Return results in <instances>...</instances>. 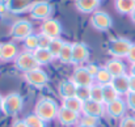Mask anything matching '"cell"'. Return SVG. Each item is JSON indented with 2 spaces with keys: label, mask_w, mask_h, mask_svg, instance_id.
Wrapping results in <instances>:
<instances>
[{
  "label": "cell",
  "mask_w": 135,
  "mask_h": 127,
  "mask_svg": "<svg viewBox=\"0 0 135 127\" xmlns=\"http://www.w3.org/2000/svg\"><path fill=\"white\" fill-rule=\"evenodd\" d=\"M127 60L131 63V64H134L135 63V43L131 45V47H130V50H129V52H127Z\"/></svg>",
  "instance_id": "obj_36"
},
{
  "label": "cell",
  "mask_w": 135,
  "mask_h": 127,
  "mask_svg": "<svg viewBox=\"0 0 135 127\" xmlns=\"http://www.w3.org/2000/svg\"><path fill=\"white\" fill-rule=\"evenodd\" d=\"M118 127H135V117L125 115L123 118H121V122H119Z\"/></svg>",
  "instance_id": "obj_33"
},
{
  "label": "cell",
  "mask_w": 135,
  "mask_h": 127,
  "mask_svg": "<svg viewBox=\"0 0 135 127\" xmlns=\"http://www.w3.org/2000/svg\"><path fill=\"white\" fill-rule=\"evenodd\" d=\"M119 97V94L117 93V90L112 86V84H106L102 86V98H104V104H109L114 100H117Z\"/></svg>",
  "instance_id": "obj_26"
},
{
  "label": "cell",
  "mask_w": 135,
  "mask_h": 127,
  "mask_svg": "<svg viewBox=\"0 0 135 127\" xmlns=\"http://www.w3.org/2000/svg\"><path fill=\"white\" fill-rule=\"evenodd\" d=\"M83 115H92V117H97L100 118L101 115L105 114V104L101 102H96L88 100L83 104V110H81Z\"/></svg>",
  "instance_id": "obj_15"
},
{
  "label": "cell",
  "mask_w": 135,
  "mask_h": 127,
  "mask_svg": "<svg viewBox=\"0 0 135 127\" xmlns=\"http://www.w3.org/2000/svg\"><path fill=\"white\" fill-rule=\"evenodd\" d=\"M88 58H89V48L85 43H72V63L74 64H81L87 62Z\"/></svg>",
  "instance_id": "obj_13"
},
{
  "label": "cell",
  "mask_w": 135,
  "mask_h": 127,
  "mask_svg": "<svg viewBox=\"0 0 135 127\" xmlns=\"http://www.w3.org/2000/svg\"><path fill=\"white\" fill-rule=\"evenodd\" d=\"M130 18H131V21H133V22L135 24V8L133 9V12L130 13Z\"/></svg>",
  "instance_id": "obj_43"
},
{
  "label": "cell",
  "mask_w": 135,
  "mask_h": 127,
  "mask_svg": "<svg viewBox=\"0 0 135 127\" xmlns=\"http://www.w3.org/2000/svg\"><path fill=\"white\" fill-rule=\"evenodd\" d=\"M15 66L18 71L21 72H29L33 71L36 68H40V64L37 63L33 52L30 51H22L17 55V58L15 59Z\"/></svg>",
  "instance_id": "obj_4"
},
{
  "label": "cell",
  "mask_w": 135,
  "mask_h": 127,
  "mask_svg": "<svg viewBox=\"0 0 135 127\" xmlns=\"http://www.w3.org/2000/svg\"><path fill=\"white\" fill-rule=\"evenodd\" d=\"M58 59H59L60 63H63V64L72 63V43L64 42L63 48H62V51H60Z\"/></svg>",
  "instance_id": "obj_25"
},
{
  "label": "cell",
  "mask_w": 135,
  "mask_h": 127,
  "mask_svg": "<svg viewBox=\"0 0 135 127\" xmlns=\"http://www.w3.org/2000/svg\"><path fill=\"white\" fill-rule=\"evenodd\" d=\"M8 9H7V5H5V3H1L0 1V14H3V13H5Z\"/></svg>",
  "instance_id": "obj_40"
},
{
  "label": "cell",
  "mask_w": 135,
  "mask_h": 127,
  "mask_svg": "<svg viewBox=\"0 0 135 127\" xmlns=\"http://www.w3.org/2000/svg\"><path fill=\"white\" fill-rule=\"evenodd\" d=\"M12 127H28V126H26V123H25L24 119H16V121L13 122Z\"/></svg>",
  "instance_id": "obj_38"
},
{
  "label": "cell",
  "mask_w": 135,
  "mask_h": 127,
  "mask_svg": "<svg viewBox=\"0 0 135 127\" xmlns=\"http://www.w3.org/2000/svg\"><path fill=\"white\" fill-rule=\"evenodd\" d=\"M0 1H1V0H0Z\"/></svg>",
  "instance_id": "obj_45"
},
{
  "label": "cell",
  "mask_w": 135,
  "mask_h": 127,
  "mask_svg": "<svg viewBox=\"0 0 135 127\" xmlns=\"http://www.w3.org/2000/svg\"><path fill=\"white\" fill-rule=\"evenodd\" d=\"M112 79H113V76L110 75V72L105 67H100L98 72L94 76V83L101 85V86H104V85H106V84H110L112 83Z\"/></svg>",
  "instance_id": "obj_24"
},
{
  "label": "cell",
  "mask_w": 135,
  "mask_h": 127,
  "mask_svg": "<svg viewBox=\"0 0 135 127\" xmlns=\"http://www.w3.org/2000/svg\"><path fill=\"white\" fill-rule=\"evenodd\" d=\"M24 106V98L21 94L13 92V93H8L7 96H4V101H3V114L8 115V117H15L17 115Z\"/></svg>",
  "instance_id": "obj_2"
},
{
  "label": "cell",
  "mask_w": 135,
  "mask_h": 127,
  "mask_svg": "<svg viewBox=\"0 0 135 127\" xmlns=\"http://www.w3.org/2000/svg\"><path fill=\"white\" fill-rule=\"evenodd\" d=\"M130 76H134L135 77V63L131 64V67H130Z\"/></svg>",
  "instance_id": "obj_41"
},
{
  "label": "cell",
  "mask_w": 135,
  "mask_h": 127,
  "mask_svg": "<svg viewBox=\"0 0 135 127\" xmlns=\"http://www.w3.org/2000/svg\"><path fill=\"white\" fill-rule=\"evenodd\" d=\"M40 47L38 45V34H30L29 37H26L24 40V48L25 51H30V52H34L37 48Z\"/></svg>",
  "instance_id": "obj_27"
},
{
  "label": "cell",
  "mask_w": 135,
  "mask_h": 127,
  "mask_svg": "<svg viewBox=\"0 0 135 127\" xmlns=\"http://www.w3.org/2000/svg\"><path fill=\"white\" fill-rule=\"evenodd\" d=\"M50 42H51V38H49L47 36L42 34V33L38 34V45H40L38 48H49Z\"/></svg>",
  "instance_id": "obj_34"
},
{
  "label": "cell",
  "mask_w": 135,
  "mask_h": 127,
  "mask_svg": "<svg viewBox=\"0 0 135 127\" xmlns=\"http://www.w3.org/2000/svg\"><path fill=\"white\" fill-rule=\"evenodd\" d=\"M75 7L81 13H93L100 7V0H75Z\"/></svg>",
  "instance_id": "obj_20"
},
{
  "label": "cell",
  "mask_w": 135,
  "mask_h": 127,
  "mask_svg": "<svg viewBox=\"0 0 135 127\" xmlns=\"http://www.w3.org/2000/svg\"><path fill=\"white\" fill-rule=\"evenodd\" d=\"M131 45V41L127 38H113L108 45V52L117 59L126 58Z\"/></svg>",
  "instance_id": "obj_3"
},
{
  "label": "cell",
  "mask_w": 135,
  "mask_h": 127,
  "mask_svg": "<svg viewBox=\"0 0 135 127\" xmlns=\"http://www.w3.org/2000/svg\"><path fill=\"white\" fill-rule=\"evenodd\" d=\"M30 34H33V25L28 20H17L11 28V36L17 41H24Z\"/></svg>",
  "instance_id": "obj_5"
},
{
  "label": "cell",
  "mask_w": 135,
  "mask_h": 127,
  "mask_svg": "<svg viewBox=\"0 0 135 127\" xmlns=\"http://www.w3.org/2000/svg\"><path fill=\"white\" fill-rule=\"evenodd\" d=\"M90 24L92 26L96 29V30H100V32H106L112 28L113 25V20L112 17L104 12V11H96L92 13V17H90Z\"/></svg>",
  "instance_id": "obj_8"
},
{
  "label": "cell",
  "mask_w": 135,
  "mask_h": 127,
  "mask_svg": "<svg viewBox=\"0 0 135 127\" xmlns=\"http://www.w3.org/2000/svg\"><path fill=\"white\" fill-rule=\"evenodd\" d=\"M58 110H59V108H58L56 102L49 97H44V98L38 100L34 106V114L37 117H40L44 122H51V121L56 119Z\"/></svg>",
  "instance_id": "obj_1"
},
{
  "label": "cell",
  "mask_w": 135,
  "mask_h": 127,
  "mask_svg": "<svg viewBox=\"0 0 135 127\" xmlns=\"http://www.w3.org/2000/svg\"><path fill=\"white\" fill-rule=\"evenodd\" d=\"M90 86H78L76 89V97L81 101V102H85L90 100Z\"/></svg>",
  "instance_id": "obj_31"
},
{
  "label": "cell",
  "mask_w": 135,
  "mask_h": 127,
  "mask_svg": "<svg viewBox=\"0 0 135 127\" xmlns=\"http://www.w3.org/2000/svg\"><path fill=\"white\" fill-rule=\"evenodd\" d=\"M18 48L15 42L0 43V60L1 62H15L18 55Z\"/></svg>",
  "instance_id": "obj_14"
},
{
  "label": "cell",
  "mask_w": 135,
  "mask_h": 127,
  "mask_svg": "<svg viewBox=\"0 0 135 127\" xmlns=\"http://www.w3.org/2000/svg\"><path fill=\"white\" fill-rule=\"evenodd\" d=\"M76 127H89V126H85V125H81V123H79V125H76Z\"/></svg>",
  "instance_id": "obj_44"
},
{
  "label": "cell",
  "mask_w": 135,
  "mask_h": 127,
  "mask_svg": "<svg viewBox=\"0 0 135 127\" xmlns=\"http://www.w3.org/2000/svg\"><path fill=\"white\" fill-rule=\"evenodd\" d=\"M29 13L30 16L34 18V20H42L45 21L47 18H50L51 13H52V5L45 1V0H41V1H34L29 9Z\"/></svg>",
  "instance_id": "obj_6"
},
{
  "label": "cell",
  "mask_w": 135,
  "mask_h": 127,
  "mask_svg": "<svg viewBox=\"0 0 135 127\" xmlns=\"http://www.w3.org/2000/svg\"><path fill=\"white\" fill-rule=\"evenodd\" d=\"M33 3H34L33 0H7L5 5H7V9L13 13H22L26 11L29 12Z\"/></svg>",
  "instance_id": "obj_18"
},
{
  "label": "cell",
  "mask_w": 135,
  "mask_h": 127,
  "mask_svg": "<svg viewBox=\"0 0 135 127\" xmlns=\"http://www.w3.org/2000/svg\"><path fill=\"white\" fill-rule=\"evenodd\" d=\"M79 123L85 125V126H89V127H97V125H98V118L97 117H92V115H83V117H80Z\"/></svg>",
  "instance_id": "obj_32"
},
{
  "label": "cell",
  "mask_w": 135,
  "mask_h": 127,
  "mask_svg": "<svg viewBox=\"0 0 135 127\" xmlns=\"http://www.w3.org/2000/svg\"><path fill=\"white\" fill-rule=\"evenodd\" d=\"M85 68H87V71L89 72L93 77L96 76V74H97V72H98V70H100V67H98V66H96V64H93V63L87 64V66H85Z\"/></svg>",
  "instance_id": "obj_37"
},
{
  "label": "cell",
  "mask_w": 135,
  "mask_h": 127,
  "mask_svg": "<svg viewBox=\"0 0 135 127\" xmlns=\"http://www.w3.org/2000/svg\"><path fill=\"white\" fill-rule=\"evenodd\" d=\"M126 105L130 110L135 111V93L133 92H129L126 94Z\"/></svg>",
  "instance_id": "obj_35"
},
{
  "label": "cell",
  "mask_w": 135,
  "mask_h": 127,
  "mask_svg": "<svg viewBox=\"0 0 135 127\" xmlns=\"http://www.w3.org/2000/svg\"><path fill=\"white\" fill-rule=\"evenodd\" d=\"M89 89H90V100H92V101H96V102L104 104V98H102V86L94 83Z\"/></svg>",
  "instance_id": "obj_30"
},
{
  "label": "cell",
  "mask_w": 135,
  "mask_h": 127,
  "mask_svg": "<svg viewBox=\"0 0 135 127\" xmlns=\"http://www.w3.org/2000/svg\"><path fill=\"white\" fill-rule=\"evenodd\" d=\"M24 79L28 84L33 88H44L46 86V84L49 83V76L44 70L41 68H36L33 71L25 72L24 74Z\"/></svg>",
  "instance_id": "obj_7"
},
{
  "label": "cell",
  "mask_w": 135,
  "mask_h": 127,
  "mask_svg": "<svg viewBox=\"0 0 135 127\" xmlns=\"http://www.w3.org/2000/svg\"><path fill=\"white\" fill-rule=\"evenodd\" d=\"M105 68L110 72V75L113 77L121 76V75H125L126 74V64L121 59H117V58H113L109 62H106Z\"/></svg>",
  "instance_id": "obj_19"
},
{
  "label": "cell",
  "mask_w": 135,
  "mask_h": 127,
  "mask_svg": "<svg viewBox=\"0 0 135 127\" xmlns=\"http://www.w3.org/2000/svg\"><path fill=\"white\" fill-rule=\"evenodd\" d=\"M126 108H127L126 101H123L122 98L118 97L117 100H114V101H112V102L105 105V111H106V114L110 118L117 119V118H123L125 117Z\"/></svg>",
  "instance_id": "obj_10"
},
{
  "label": "cell",
  "mask_w": 135,
  "mask_h": 127,
  "mask_svg": "<svg viewBox=\"0 0 135 127\" xmlns=\"http://www.w3.org/2000/svg\"><path fill=\"white\" fill-rule=\"evenodd\" d=\"M76 89H78V86L75 85V83L71 79L70 80H62L58 85V93L62 97V100L75 97L76 96Z\"/></svg>",
  "instance_id": "obj_17"
},
{
  "label": "cell",
  "mask_w": 135,
  "mask_h": 127,
  "mask_svg": "<svg viewBox=\"0 0 135 127\" xmlns=\"http://www.w3.org/2000/svg\"><path fill=\"white\" fill-rule=\"evenodd\" d=\"M24 121H25V123H26L28 127H46V122H44L34 113L33 114H29L28 117H25Z\"/></svg>",
  "instance_id": "obj_29"
},
{
  "label": "cell",
  "mask_w": 135,
  "mask_h": 127,
  "mask_svg": "<svg viewBox=\"0 0 135 127\" xmlns=\"http://www.w3.org/2000/svg\"><path fill=\"white\" fill-rule=\"evenodd\" d=\"M3 101H4V97H3L1 93H0V114L3 113Z\"/></svg>",
  "instance_id": "obj_42"
},
{
  "label": "cell",
  "mask_w": 135,
  "mask_h": 127,
  "mask_svg": "<svg viewBox=\"0 0 135 127\" xmlns=\"http://www.w3.org/2000/svg\"><path fill=\"white\" fill-rule=\"evenodd\" d=\"M130 92L135 93V77L130 76Z\"/></svg>",
  "instance_id": "obj_39"
},
{
  "label": "cell",
  "mask_w": 135,
  "mask_h": 127,
  "mask_svg": "<svg viewBox=\"0 0 135 127\" xmlns=\"http://www.w3.org/2000/svg\"><path fill=\"white\" fill-rule=\"evenodd\" d=\"M71 80L75 83L76 86H92L94 84V77L87 71L85 67H78L74 71Z\"/></svg>",
  "instance_id": "obj_11"
},
{
  "label": "cell",
  "mask_w": 135,
  "mask_h": 127,
  "mask_svg": "<svg viewBox=\"0 0 135 127\" xmlns=\"http://www.w3.org/2000/svg\"><path fill=\"white\" fill-rule=\"evenodd\" d=\"M62 32H63L62 24H60L58 20H55V18H47V20H45V21L42 22V25H41V33L47 36V37L51 38V40L60 38Z\"/></svg>",
  "instance_id": "obj_9"
},
{
  "label": "cell",
  "mask_w": 135,
  "mask_h": 127,
  "mask_svg": "<svg viewBox=\"0 0 135 127\" xmlns=\"http://www.w3.org/2000/svg\"><path fill=\"white\" fill-rule=\"evenodd\" d=\"M114 5L121 14H130L135 8V0H115Z\"/></svg>",
  "instance_id": "obj_22"
},
{
  "label": "cell",
  "mask_w": 135,
  "mask_h": 127,
  "mask_svg": "<svg viewBox=\"0 0 135 127\" xmlns=\"http://www.w3.org/2000/svg\"><path fill=\"white\" fill-rule=\"evenodd\" d=\"M112 86L117 90V93L121 94H127L130 92V75L125 74L121 76H115L112 79Z\"/></svg>",
  "instance_id": "obj_16"
},
{
  "label": "cell",
  "mask_w": 135,
  "mask_h": 127,
  "mask_svg": "<svg viewBox=\"0 0 135 127\" xmlns=\"http://www.w3.org/2000/svg\"><path fill=\"white\" fill-rule=\"evenodd\" d=\"M56 119L59 121L60 125L63 126H74L76 123H79L80 121V114L79 113H75L72 110H68L66 108H59L58 110V115H56Z\"/></svg>",
  "instance_id": "obj_12"
},
{
  "label": "cell",
  "mask_w": 135,
  "mask_h": 127,
  "mask_svg": "<svg viewBox=\"0 0 135 127\" xmlns=\"http://www.w3.org/2000/svg\"><path fill=\"white\" fill-rule=\"evenodd\" d=\"M63 45H64V41L60 40V38H55V40H51L50 42V46H49V51L51 52V55L54 56V59H58L62 48H63Z\"/></svg>",
  "instance_id": "obj_28"
},
{
  "label": "cell",
  "mask_w": 135,
  "mask_h": 127,
  "mask_svg": "<svg viewBox=\"0 0 135 127\" xmlns=\"http://www.w3.org/2000/svg\"><path fill=\"white\" fill-rule=\"evenodd\" d=\"M83 104H84V102H81V101L75 96V97H71V98H66V100H63L62 106L66 108V109H68V110H72V111L80 114L81 110H83Z\"/></svg>",
  "instance_id": "obj_23"
},
{
  "label": "cell",
  "mask_w": 135,
  "mask_h": 127,
  "mask_svg": "<svg viewBox=\"0 0 135 127\" xmlns=\"http://www.w3.org/2000/svg\"><path fill=\"white\" fill-rule=\"evenodd\" d=\"M33 55H34L37 63L40 64V67L41 66H46V64H49V63H51L54 60V56L51 55V52L47 48H37L33 52Z\"/></svg>",
  "instance_id": "obj_21"
}]
</instances>
